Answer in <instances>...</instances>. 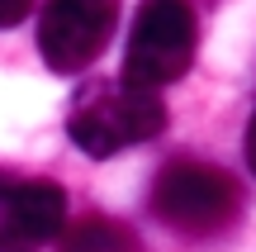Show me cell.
Listing matches in <instances>:
<instances>
[{
    "label": "cell",
    "instance_id": "6da1fadb",
    "mask_svg": "<svg viewBox=\"0 0 256 252\" xmlns=\"http://www.w3.org/2000/svg\"><path fill=\"white\" fill-rule=\"evenodd\" d=\"M166 129V100L128 76L81 81L66 105V133L90 157H114L124 148L156 138Z\"/></svg>",
    "mask_w": 256,
    "mask_h": 252
},
{
    "label": "cell",
    "instance_id": "7a4b0ae2",
    "mask_svg": "<svg viewBox=\"0 0 256 252\" xmlns=\"http://www.w3.org/2000/svg\"><path fill=\"white\" fill-rule=\"evenodd\" d=\"M238 209H242V186L209 162L180 157L162 167V176L152 181V214L176 233H190V238L223 233L238 219Z\"/></svg>",
    "mask_w": 256,
    "mask_h": 252
},
{
    "label": "cell",
    "instance_id": "3957f363",
    "mask_svg": "<svg viewBox=\"0 0 256 252\" xmlns=\"http://www.w3.org/2000/svg\"><path fill=\"white\" fill-rule=\"evenodd\" d=\"M194 43H200V29H194L190 0H142L128 34L124 76L147 91H162L190 72Z\"/></svg>",
    "mask_w": 256,
    "mask_h": 252
},
{
    "label": "cell",
    "instance_id": "277c9868",
    "mask_svg": "<svg viewBox=\"0 0 256 252\" xmlns=\"http://www.w3.org/2000/svg\"><path fill=\"white\" fill-rule=\"evenodd\" d=\"M119 24V0H48L38 15V53L57 76H76L104 53Z\"/></svg>",
    "mask_w": 256,
    "mask_h": 252
},
{
    "label": "cell",
    "instance_id": "5b68a950",
    "mask_svg": "<svg viewBox=\"0 0 256 252\" xmlns=\"http://www.w3.org/2000/svg\"><path fill=\"white\" fill-rule=\"evenodd\" d=\"M66 224V190L43 176L0 171V252H38Z\"/></svg>",
    "mask_w": 256,
    "mask_h": 252
},
{
    "label": "cell",
    "instance_id": "8992f818",
    "mask_svg": "<svg viewBox=\"0 0 256 252\" xmlns=\"http://www.w3.org/2000/svg\"><path fill=\"white\" fill-rule=\"evenodd\" d=\"M62 252H142V238L110 214H86L62 233Z\"/></svg>",
    "mask_w": 256,
    "mask_h": 252
},
{
    "label": "cell",
    "instance_id": "52a82bcc",
    "mask_svg": "<svg viewBox=\"0 0 256 252\" xmlns=\"http://www.w3.org/2000/svg\"><path fill=\"white\" fill-rule=\"evenodd\" d=\"M28 10H34V0H0V29H14L28 19Z\"/></svg>",
    "mask_w": 256,
    "mask_h": 252
},
{
    "label": "cell",
    "instance_id": "ba28073f",
    "mask_svg": "<svg viewBox=\"0 0 256 252\" xmlns=\"http://www.w3.org/2000/svg\"><path fill=\"white\" fill-rule=\"evenodd\" d=\"M247 167L256 171V110H252V124H247Z\"/></svg>",
    "mask_w": 256,
    "mask_h": 252
}]
</instances>
